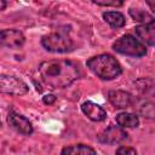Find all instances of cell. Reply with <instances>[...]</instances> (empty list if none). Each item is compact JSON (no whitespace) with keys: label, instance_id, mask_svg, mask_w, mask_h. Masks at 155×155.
<instances>
[{"label":"cell","instance_id":"1","mask_svg":"<svg viewBox=\"0 0 155 155\" xmlns=\"http://www.w3.org/2000/svg\"><path fill=\"white\" fill-rule=\"evenodd\" d=\"M42 81L51 88H65L80 76L79 65L68 59L45 61L39 65Z\"/></svg>","mask_w":155,"mask_h":155},{"label":"cell","instance_id":"2","mask_svg":"<svg viewBox=\"0 0 155 155\" xmlns=\"http://www.w3.org/2000/svg\"><path fill=\"white\" fill-rule=\"evenodd\" d=\"M86 65L102 80H114L122 73V68L117 59L109 53H102L91 57L86 62Z\"/></svg>","mask_w":155,"mask_h":155},{"label":"cell","instance_id":"3","mask_svg":"<svg viewBox=\"0 0 155 155\" xmlns=\"http://www.w3.org/2000/svg\"><path fill=\"white\" fill-rule=\"evenodd\" d=\"M41 45L45 50L53 53H65L74 48V41L69 35V29L61 28L42 36Z\"/></svg>","mask_w":155,"mask_h":155},{"label":"cell","instance_id":"4","mask_svg":"<svg viewBox=\"0 0 155 155\" xmlns=\"http://www.w3.org/2000/svg\"><path fill=\"white\" fill-rule=\"evenodd\" d=\"M113 50L117 53L128 56V57H143L147 54V48L142 41L136 39V36L131 34L122 35L113 44Z\"/></svg>","mask_w":155,"mask_h":155},{"label":"cell","instance_id":"5","mask_svg":"<svg viewBox=\"0 0 155 155\" xmlns=\"http://www.w3.org/2000/svg\"><path fill=\"white\" fill-rule=\"evenodd\" d=\"M0 91L12 96H23L29 91L28 85L15 75H0Z\"/></svg>","mask_w":155,"mask_h":155},{"label":"cell","instance_id":"6","mask_svg":"<svg viewBox=\"0 0 155 155\" xmlns=\"http://www.w3.org/2000/svg\"><path fill=\"white\" fill-rule=\"evenodd\" d=\"M127 138H128L127 132L121 126H115V125L108 126L107 128L101 131L98 133V136H97V139H98L99 143L110 144V145L122 143Z\"/></svg>","mask_w":155,"mask_h":155},{"label":"cell","instance_id":"7","mask_svg":"<svg viewBox=\"0 0 155 155\" xmlns=\"http://www.w3.org/2000/svg\"><path fill=\"white\" fill-rule=\"evenodd\" d=\"M0 42L8 48H19L25 42V36L17 29H2L0 31Z\"/></svg>","mask_w":155,"mask_h":155},{"label":"cell","instance_id":"8","mask_svg":"<svg viewBox=\"0 0 155 155\" xmlns=\"http://www.w3.org/2000/svg\"><path fill=\"white\" fill-rule=\"evenodd\" d=\"M7 122L8 125L16 130L18 133L24 134V136H30L34 131L31 122L29 121L28 117H25L22 114H18L16 111H11L7 116Z\"/></svg>","mask_w":155,"mask_h":155},{"label":"cell","instance_id":"9","mask_svg":"<svg viewBox=\"0 0 155 155\" xmlns=\"http://www.w3.org/2000/svg\"><path fill=\"white\" fill-rule=\"evenodd\" d=\"M108 99L117 109H126L133 104V98L131 93L122 90H111L108 92Z\"/></svg>","mask_w":155,"mask_h":155},{"label":"cell","instance_id":"10","mask_svg":"<svg viewBox=\"0 0 155 155\" xmlns=\"http://www.w3.org/2000/svg\"><path fill=\"white\" fill-rule=\"evenodd\" d=\"M81 110L82 113L92 121L101 122L107 119V111L97 103H93L91 101H87L81 104Z\"/></svg>","mask_w":155,"mask_h":155},{"label":"cell","instance_id":"11","mask_svg":"<svg viewBox=\"0 0 155 155\" xmlns=\"http://www.w3.org/2000/svg\"><path fill=\"white\" fill-rule=\"evenodd\" d=\"M136 35L138 39H140L142 42H145L147 45L155 46V27L154 25H137L134 28Z\"/></svg>","mask_w":155,"mask_h":155},{"label":"cell","instance_id":"12","mask_svg":"<svg viewBox=\"0 0 155 155\" xmlns=\"http://www.w3.org/2000/svg\"><path fill=\"white\" fill-rule=\"evenodd\" d=\"M61 155H97L96 150L86 144H73L64 147Z\"/></svg>","mask_w":155,"mask_h":155},{"label":"cell","instance_id":"13","mask_svg":"<svg viewBox=\"0 0 155 155\" xmlns=\"http://www.w3.org/2000/svg\"><path fill=\"white\" fill-rule=\"evenodd\" d=\"M115 119H116L117 125L121 126L122 128H134V127H138L139 125L138 116L132 113H127V111L119 113Z\"/></svg>","mask_w":155,"mask_h":155},{"label":"cell","instance_id":"14","mask_svg":"<svg viewBox=\"0 0 155 155\" xmlns=\"http://www.w3.org/2000/svg\"><path fill=\"white\" fill-rule=\"evenodd\" d=\"M102 16H103V19L114 29L122 28L126 23L125 16L119 11H107V12H103Z\"/></svg>","mask_w":155,"mask_h":155},{"label":"cell","instance_id":"15","mask_svg":"<svg viewBox=\"0 0 155 155\" xmlns=\"http://www.w3.org/2000/svg\"><path fill=\"white\" fill-rule=\"evenodd\" d=\"M130 16L133 21L142 23V25H153L155 23V17L151 16L149 12L139 8H130L128 10Z\"/></svg>","mask_w":155,"mask_h":155},{"label":"cell","instance_id":"16","mask_svg":"<svg viewBox=\"0 0 155 155\" xmlns=\"http://www.w3.org/2000/svg\"><path fill=\"white\" fill-rule=\"evenodd\" d=\"M136 87L142 96H154L155 94V80L150 78H143L136 81Z\"/></svg>","mask_w":155,"mask_h":155},{"label":"cell","instance_id":"17","mask_svg":"<svg viewBox=\"0 0 155 155\" xmlns=\"http://www.w3.org/2000/svg\"><path fill=\"white\" fill-rule=\"evenodd\" d=\"M138 114L148 120H155V102L140 101L137 105Z\"/></svg>","mask_w":155,"mask_h":155},{"label":"cell","instance_id":"18","mask_svg":"<svg viewBox=\"0 0 155 155\" xmlns=\"http://www.w3.org/2000/svg\"><path fill=\"white\" fill-rule=\"evenodd\" d=\"M93 4L98 6H114V7H120L124 5L122 1L119 0H92Z\"/></svg>","mask_w":155,"mask_h":155},{"label":"cell","instance_id":"19","mask_svg":"<svg viewBox=\"0 0 155 155\" xmlns=\"http://www.w3.org/2000/svg\"><path fill=\"white\" fill-rule=\"evenodd\" d=\"M115 155H137V150L131 147H119L115 151Z\"/></svg>","mask_w":155,"mask_h":155},{"label":"cell","instance_id":"20","mask_svg":"<svg viewBox=\"0 0 155 155\" xmlns=\"http://www.w3.org/2000/svg\"><path fill=\"white\" fill-rule=\"evenodd\" d=\"M42 102L47 105H52L56 102V96L54 94H46L42 97Z\"/></svg>","mask_w":155,"mask_h":155},{"label":"cell","instance_id":"21","mask_svg":"<svg viewBox=\"0 0 155 155\" xmlns=\"http://www.w3.org/2000/svg\"><path fill=\"white\" fill-rule=\"evenodd\" d=\"M147 5L151 8V11L155 13V0H148L147 1Z\"/></svg>","mask_w":155,"mask_h":155},{"label":"cell","instance_id":"22","mask_svg":"<svg viewBox=\"0 0 155 155\" xmlns=\"http://www.w3.org/2000/svg\"><path fill=\"white\" fill-rule=\"evenodd\" d=\"M0 2H1V7H0V10H5V7H6V2H5L4 0H0Z\"/></svg>","mask_w":155,"mask_h":155}]
</instances>
